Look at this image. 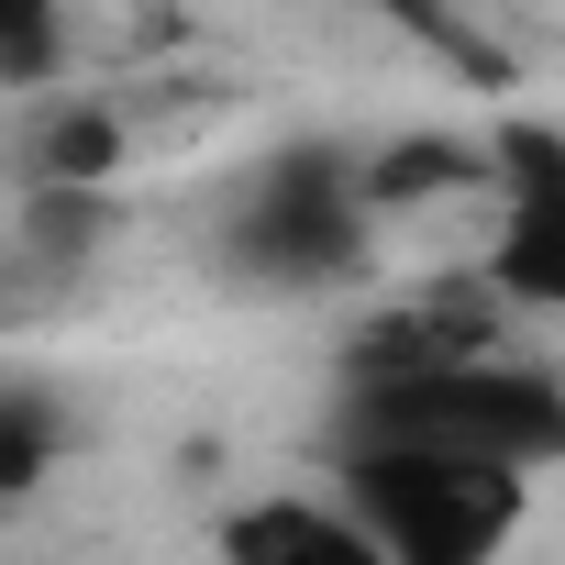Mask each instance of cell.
<instances>
[{
    "label": "cell",
    "instance_id": "cell-6",
    "mask_svg": "<svg viewBox=\"0 0 565 565\" xmlns=\"http://www.w3.org/2000/svg\"><path fill=\"white\" fill-rule=\"evenodd\" d=\"M211 543H222L233 565H388L344 499H300V488H289V499H244Z\"/></svg>",
    "mask_w": 565,
    "mask_h": 565
},
{
    "label": "cell",
    "instance_id": "cell-3",
    "mask_svg": "<svg viewBox=\"0 0 565 565\" xmlns=\"http://www.w3.org/2000/svg\"><path fill=\"white\" fill-rule=\"evenodd\" d=\"M333 499L388 565H488L521 510V477L444 444H333Z\"/></svg>",
    "mask_w": 565,
    "mask_h": 565
},
{
    "label": "cell",
    "instance_id": "cell-2",
    "mask_svg": "<svg viewBox=\"0 0 565 565\" xmlns=\"http://www.w3.org/2000/svg\"><path fill=\"white\" fill-rule=\"evenodd\" d=\"M211 255H222L233 289H266V300L355 289V277L377 266V211H366V189H355V145H333V134L277 145V156L233 189Z\"/></svg>",
    "mask_w": 565,
    "mask_h": 565
},
{
    "label": "cell",
    "instance_id": "cell-4",
    "mask_svg": "<svg viewBox=\"0 0 565 565\" xmlns=\"http://www.w3.org/2000/svg\"><path fill=\"white\" fill-rule=\"evenodd\" d=\"M477 156H488V189H499V233L477 255L488 300L554 311L565 300V134L554 122H499Z\"/></svg>",
    "mask_w": 565,
    "mask_h": 565
},
{
    "label": "cell",
    "instance_id": "cell-10",
    "mask_svg": "<svg viewBox=\"0 0 565 565\" xmlns=\"http://www.w3.org/2000/svg\"><path fill=\"white\" fill-rule=\"evenodd\" d=\"M67 444H78V422H67V399H56V388L0 377V510L34 499V488L67 466Z\"/></svg>",
    "mask_w": 565,
    "mask_h": 565
},
{
    "label": "cell",
    "instance_id": "cell-1",
    "mask_svg": "<svg viewBox=\"0 0 565 565\" xmlns=\"http://www.w3.org/2000/svg\"><path fill=\"white\" fill-rule=\"evenodd\" d=\"M333 444H444V455L532 477L565 455V377L532 355H499V344L433 355V366H377V377H344Z\"/></svg>",
    "mask_w": 565,
    "mask_h": 565
},
{
    "label": "cell",
    "instance_id": "cell-8",
    "mask_svg": "<svg viewBox=\"0 0 565 565\" xmlns=\"http://www.w3.org/2000/svg\"><path fill=\"white\" fill-rule=\"evenodd\" d=\"M355 189H366V211L388 222V211H422V200H455V189H488V156H477L466 134H399V145L355 156Z\"/></svg>",
    "mask_w": 565,
    "mask_h": 565
},
{
    "label": "cell",
    "instance_id": "cell-5",
    "mask_svg": "<svg viewBox=\"0 0 565 565\" xmlns=\"http://www.w3.org/2000/svg\"><path fill=\"white\" fill-rule=\"evenodd\" d=\"M499 344V311H488V277H455V289H411L388 311H366L344 333V377H377V366H433V355H477Z\"/></svg>",
    "mask_w": 565,
    "mask_h": 565
},
{
    "label": "cell",
    "instance_id": "cell-9",
    "mask_svg": "<svg viewBox=\"0 0 565 565\" xmlns=\"http://www.w3.org/2000/svg\"><path fill=\"white\" fill-rule=\"evenodd\" d=\"M111 233V189H78V178H23V266L34 277H78Z\"/></svg>",
    "mask_w": 565,
    "mask_h": 565
},
{
    "label": "cell",
    "instance_id": "cell-11",
    "mask_svg": "<svg viewBox=\"0 0 565 565\" xmlns=\"http://www.w3.org/2000/svg\"><path fill=\"white\" fill-rule=\"evenodd\" d=\"M67 78V0H0V100Z\"/></svg>",
    "mask_w": 565,
    "mask_h": 565
},
{
    "label": "cell",
    "instance_id": "cell-7",
    "mask_svg": "<svg viewBox=\"0 0 565 565\" xmlns=\"http://www.w3.org/2000/svg\"><path fill=\"white\" fill-rule=\"evenodd\" d=\"M23 178L111 189L122 178V111L111 100H78V89H23Z\"/></svg>",
    "mask_w": 565,
    "mask_h": 565
}]
</instances>
